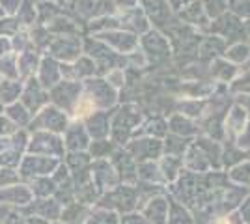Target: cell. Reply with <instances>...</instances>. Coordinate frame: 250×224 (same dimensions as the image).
Wrapping results in <instances>:
<instances>
[{
	"mask_svg": "<svg viewBox=\"0 0 250 224\" xmlns=\"http://www.w3.org/2000/svg\"><path fill=\"white\" fill-rule=\"evenodd\" d=\"M215 224H233V221H231L229 217H224V219H219V221H215Z\"/></svg>",
	"mask_w": 250,
	"mask_h": 224,
	"instance_id": "cell-1",
	"label": "cell"
}]
</instances>
